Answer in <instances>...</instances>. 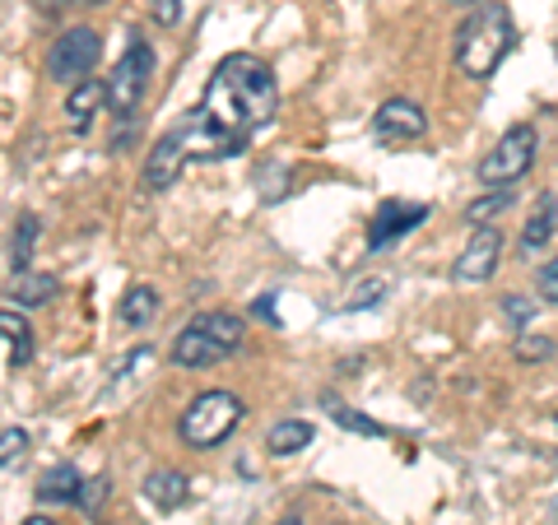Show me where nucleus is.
<instances>
[{"label":"nucleus","instance_id":"6ab92c4d","mask_svg":"<svg viewBox=\"0 0 558 525\" xmlns=\"http://www.w3.org/2000/svg\"><path fill=\"white\" fill-rule=\"evenodd\" d=\"M154 312H159V293H154L149 284H135V289H126V297H121V321H126L131 330L149 326Z\"/></svg>","mask_w":558,"mask_h":525},{"label":"nucleus","instance_id":"2f4dec72","mask_svg":"<svg viewBox=\"0 0 558 525\" xmlns=\"http://www.w3.org/2000/svg\"><path fill=\"white\" fill-rule=\"evenodd\" d=\"M279 525H303V521H299V516H284V521H279Z\"/></svg>","mask_w":558,"mask_h":525},{"label":"nucleus","instance_id":"9b49d317","mask_svg":"<svg viewBox=\"0 0 558 525\" xmlns=\"http://www.w3.org/2000/svg\"><path fill=\"white\" fill-rule=\"evenodd\" d=\"M373 135L377 139H418V135H428V112L418 108V102L410 98H387L381 108L373 112Z\"/></svg>","mask_w":558,"mask_h":525},{"label":"nucleus","instance_id":"aec40b11","mask_svg":"<svg viewBox=\"0 0 558 525\" xmlns=\"http://www.w3.org/2000/svg\"><path fill=\"white\" fill-rule=\"evenodd\" d=\"M512 200H517V191H512V186H494L488 196H480V200H470V205H465V223L484 229V223H494Z\"/></svg>","mask_w":558,"mask_h":525},{"label":"nucleus","instance_id":"72a5a7b5","mask_svg":"<svg viewBox=\"0 0 558 525\" xmlns=\"http://www.w3.org/2000/svg\"><path fill=\"white\" fill-rule=\"evenodd\" d=\"M554 428H558V414H554Z\"/></svg>","mask_w":558,"mask_h":525},{"label":"nucleus","instance_id":"4be33fe9","mask_svg":"<svg viewBox=\"0 0 558 525\" xmlns=\"http://www.w3.org/2000/svg\"><path fill=\"white\" fill-rule=\"evenodd\" d=\"M322 405H326V410H330V418H336L340 428H349V432H359V437H387V428H381L377 418H368V414H359V410L340 405L336 395H322Z\"/></svg>","mask_w":558,"mask_h":525},{"label":"nucleus","instance_id":"39448f33","mask_svg":"<svg viewBox=\"0 0 558 525\" xmlns=\"http://www.w3.org/2000/svg\"><path fill=\"white\" fill-rule=\"evenodd\" d=\"M535 149H539V131L531 126V121H517V126H508L502 131V139L494 149L480 159V182L494 191V186H512V182H521L526 172L535 168Z\"/></svg>","mask_w":558,"mask_h":525},{"label":"nucleus","instance_id":"c85d7f7f","mask_svg":"<svg viewBox=\"0 0 558 525\" xmlns=\"http://www.w3.org/2000/svg\"><path fill=\"white\" fill-rule=\"evenodd\" d=\"M539 297H545V303H554V307H558V256H554V260H545V266H539Z\"/></svg>","mask_w":558,"mask_h":525},{"label":"nucleus","instance_id":"a878e982","mask_svg":"<svg viewBox=\"0 0 558 525\" xmlns=\"http://www.w3.org/2000/svg\"><path fill=\"white\" fill-rule=\"evenodd\" d=\"M502 312H508V321L521 330L539 312V303H535V297H526V293H508V297H502Z\"/></svg>","mask_w":558,"mask_h":525},{"label":"nucleus","instance_id":"ddd939ff","mask_svg":"<svg viewBox=\"0 0 558 525\" xmlns=\"http://www.w3.org/2000/svg\"><path fill=\"white\" fill-rule=\"evenodd\" d=\"M57 274H38V270H14V279L5 284V297L14 307H43L47 297H57Z\"/></svg>","mask_w":558,"mask_h":525},{"label":"nucleus","instance_id":"b1692460","mask_svg":"<svg viewBox=\"0 0 558 525\" xmlns=\"http://www.w3.org/2000/svg\"><path fill=\"white\" fill-rule=\"evenodd\" d=\"M24 456H28V432L24 428H5V432H0V469L20 465Z\"/></svg>","mask_w":558,"mask_h":525},{"label":"nucleus","instance_id":"dca6fc26","mask_svg":"<svg viewBox=\"0 0 558 525\" xmlns=\"http://www.w3.org/2000/svg\"><path fill=\"white\" fill-rule=\"evenodd\" d=\"M80 484H84V475L75 465H51L47 475L38 479V502H57V506H65V502H75L80 498Z\"/></svg>","mask_w":558,"mask_h":525},{"label":"nucleus","instance_id":"bb28decb","mask_svg":"<svg viewBox=\"0 0 558 525\" xmlns=\"http://www.w3.org/2000/svg\"><path fill=\"white\" fill-rule=\"evenodd\" d=\"M102 502H108V479H84V484H80V498H75L80 512H89V516H94Z\"/></svg>","mask_w":558,"mask_h":525},{"label":"nucleus","instance_id":"1a4fd4ad","mask_svg":"<svg viewBox=\"0 0 558 525\" xmlns=\"http://www.w3.org/2000/svg\"><path fill=\"white\" fill-rule=\"evenodd\" d=\"M191 163V149H186V139L182 131L172 126L159 135V145L149 149V159H145V172H140V186L145 191H168L172 182L182 178V168Z\"/></svg>","mask_w":558,"mask_h":525},{"label":"nucleus","instance_id":"7ed1b4c3","mask_svg":"<svg viewBox=\"0 0 558 525\" xmlns=\"http://www.w3.org/2000/svg\"><path fill=\"white\" fill-rule=\"evenodd\" d=\"M242 335H247V326L233 312H201V317H191L182 326V335L172 340L168 358L178 367H191V373H201V367H215L223 358H233L242 349Z\"/></svg>","mask_w":558,"mask_h":525},{"label":"nucleus","instance_id":"473e14b6","mask_svg":"<svg viewBox=\"0 0 558 525\" xmlns=\"http://www.w3.org/2000/svg\"><path fill=\"white\" fill-rule=\"evenodd\" d=\"M451 5H480V0H451Z\"/></svg>","mask_w":558,"mask_h":525},{"label":"nucleus","instance_id":"412c9836","mask_svg":"<svg viewBox=\"0 0 558 525\" xmlns=\"http://www.w3.org/2000/svg\"><path fill=\"white\" fill-rule=\"evenodd\" d=\"M38 233H43L38 215H24L20 229H14V242H10V266L14 270H33V247H38Z\"/></svg>","mask_w":558,"mask_h":525},{"label":"nucleus","instance_id":"0eeeda50","mask_svg":"<svg viewBox=\"0 0 558 525\" xmlns=\"http://www.w3.org/2000/svg\"><path fill=\"white\" fill-rule=\"evenodd\" d=\"M102 57V38L89 28V24H75V28H65L57 47H51V57H47V75L57 80V84H70L75 89L80 80H89L94 75V65Z\"/></svg>","mask_w":558,"mask_h":525},{"label":"nucleus","instance_id":"cd10ccee","mask_svg":"<svg viewBox=\"0 0 558 525\" xmlns=\"http://www.w3.org/2000/svg\"><path fill=\"white\" fill-rule=\"evenodd\" d=\"M149 14L159 20L163 28H178L182 24V0H149Z\"/></svg>","mask_w":558,"mask_h":525},{"label":"nucleus","instance_id":"2eb2a0df","mask_svg":"<svg viewBox=\"0 0 558 525\" xmlns=\"http://www.w3.org/2000/svg\"><path fill=\"white\" fill-rule=\"evenodd\" d=\"M554 223H558V200H554V196H539L531 223L521 229V256L535 260L539 252H545V242L554 237Z\"/></svg>","mask_w":558,"mask_h":525},{"label":"nucleus","instance_id":"5701e85b","mask_svg":"<svg viewBox=\"0 0 558 525\" xmlns=\"http://www.w3.org/2000/svg\"><path fill=\"white\" fill-rule=\"evenodd\" d=\"M387 293H391V284H387L381 274H373V279H363V284H354V293H349L344 303H340V312H368V307H377Z\"/></svg>","mask_w":558,"mask_h":525},{"label":"nucleus","instance_id":"393cba45","mask_svg":"<svg viewBox=\"0 0 558 525\" xmlns=\"http://www.w3.org/2000/svg\"><path fill=\"white\" fill-rule=\"evenodd\" d=\"M512 354H517V363H539V358H549V354H554V340H545V335H526V330H521L517 344H512Z\"/></svg>","mask_w":558,"mask_h":525},{"label":"nucleus","instance_id":"423d86ee","mask_svg":"<svg viewBox=\"0 0 558 525\" xmlns=\"http://www.w3.org/2000/svg\"><path fill=\"white\" fill-rule=\"evenodd\" d=\"M149 80H154V47L140 38V33H131V42H126V51H121V61H117L112 80H108V112L126 121L140 102H145Z\"/></svg>","mask_w":558,"mask_h":525},{"label":"nucleus","instance_id":"f03ea898","mask_svg":"<svg viewBox=\"0 0 558 525\" xmlns=\"http://www.w3.org/2000/svg\"><path fill=\"white\" fill-rule=\"evenodd\" d=\"M517 24L508 5H480L457 28V70L465 80H494V70L512 57Z\"/></svg>","mask_w":558,"mask_h":525},{"label":"nucleus","instance_id":"9d476101","mask_svg":"<svg viewBox=\"0 0 558 525\" xmlns=\"http://www.w3.org/2000/svg\"><path fill=\"white\" fill-rule=\"evenodd\" d=\"M418 223H428V205L424 200H387L368 223V252L391 247V242L414 233Z\"/></svg>","mask_w":558,"mask_h":525},{"label":"nucleus","instance_id":"7c9ffc66","mask_svg":"<svg viewBox=\"0 0 558 525\" xmlns=\"http://www.w3.org/2000/svg\"><path fill=\"white\" fill-rule=\"evenodd\" d=\"M24 525H57V521H47V516H28Z\"/></svg>","mask_w":558,"mask_h":525},{"label":"nucleus","instance_id":"4468645a","mask_svg":"<svg viewBox=\"0 0 558 525\" xmlns=\"http://www.w3.org/2000/svg\"><path fill=\"white\" fill-rule=\"evenodd\" d=\"M186 493H191V488H186V475H182V469H149V475H145V498L154 502V506H159V512H178V506L186 502Z\"/></svg>","mask_w":558,"mask_h":525},{"label":"nucleus","instance_id":"c756f323","mask_svg":"<svg viewBox=\"0 0 558 525\" xmlns=\"http://www.w3.org/2000/svg\"><path fill=\"white\" fill-rule=\"evenodd\" d=\"M33 5H43V10H61V5H70V0H33Z\"/></svg>","mask_w":558,"mask_h":525},{"label":"nucleus","instance_id":"f3484780","mask_svg":"<svg viewBox=\"0 0 558 525\" xmlns=\"http://www.w3.org/2000/svg\"><path fill=\"white\" fill-rule=\"evenodd\" d=\"M0 340H10V367H20V363H28V354H33V326H28V317L20 307H0Z\"/></svg>","mask_w":558,"mask_h":525},{"label":"nucleus","instance_id":"6e6552de","mask_svg":"<svg viewBox=\"0 0 558 525\" xmlns=\"http://www.w3.org/2000/svg\"><path fill=\"white\" fill-rule=\"evenodd\" d=\"M498 260H502V233L494 223H484V229H475V237L465 242V252L457 256L451 279H457V284H484V279H494Z\"/></svg>","mask_w":558,"mask_h":525},{"label":"nucleus","instance_id":"f257e3e1","mask_svg":"<svg viewBox=\"0 0 558 525\" xmlns=\"http://www.w3.org/2000/svg\"><path fill=\"white\" fill-rule=\"evenodd\" d=\"M201 108L223 135H233L247 145V139L256 131H266L279 112V80L266 61L252 57V51H233V57H223L215 65Z\"/></svg>","mask_w":558,"mask_h":525},{"label":"nucleus","instance_id":"f8f14e48","mask_svg":"<svg viewBox=\"0 0 558 525\" xmlns=\"http://www.w3.org/2000/svg\"><path fill=\"white\" fill-rule=\"evenodd\" d=\"M108 108V84L102 80H80L75 89H70V98H65V112H70V131H89V121H94V112H102Z\"/></svg>","mask_w":558,"mask_h":525},{"label":"nucleus","instance_id":"a211bd4d","mask_svg":"<svg viewBox=\"0 0 558 525\" xmlns=\"http://www.w3.org/2000/svg\"><path fill=\"white\" fill-rule=\"evenodd\" d=\"M312 424L307 418H284V424H275L270 437H266V447H270V456H299L303 447H312Z\"/></svg>","mask_w":558,"mask_h":525},{"label":"nucleus","instance_id":"20e7f679","mask_svg":"<svg viewBox=\"0 0 558 525\" xmlns=\"http://www.w3.org/2000/svg\"><path fill=\"white\" fill-rule=\"evenodd\" d=\"M247 418V405L233 391H201L178 418V437L191 451H215L233 437V428Z\"/></svg>","mask_w":558,"mask_h":525}]
</instances>
